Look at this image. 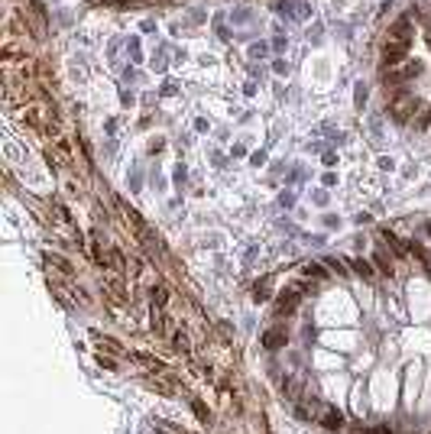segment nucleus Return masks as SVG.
I'll list each match as a JSON object with an SVG mask.
<instances>
[{"instance_id": "1a4fd4ad", "label": "nucleus", "mask_w": 431, "mask_h": 434, "mask_svg": "<svg viewBox=\"0 0 431 434\" xmlns=\"http://www.w3.org/2000/svg\"><path fill=\"white\" fill-rule=\"evenodd\" d=\"M321 424H324L327 431H340V428H344V415H340V411H334V408H327L324 418H321Z\"/></svg>"}, {"instance_id": "6e6552de", "label": "nucleus", "mask_w": 431, "mask_h": 434, "mask_svg": "<svg viewBox=\"0 0 431 434\" xmlns=\"http://www.w3.org/2000/svg\"><path fill=\"white\" fill-rule=\"evenodd\" d=\"M46 263H49V266H56V269H59L62 275H75L72 263H68L65 256H59V253H46Z\"/></svg>"}, {"instance_id": "f257e3e1", "label": "nucleus", "mask_w": 431, "mask_h": 434, "mask_svg": "<svg viewBox=\"0 0 431 434\" xmlns=\"http://www.w3.org/2000/svg\"><path fill=\"white\" fill-rule=\"evenodd\" d=\"M386 98H389V117L395 123H412V117L421 107V101L412 91H399V88H386Z\"/></svg>"}, {"instance_id": "7ed1b4c3", "label": "nucleus", "mask_w": 431, "mask_h": 434, "mask_svg": "<svg viewBox=\"0 0 431 434\" xmlns=\"http://www.w3.org/2000/svg\"><path fill=\"white\" fill-rule=\"evenodd\" d=\"M408 49H412V39H386L382 43V72L402 65L408 59Z\"/></svg>"}, {"instance_id": "9d476101", "label": "nucleus", "mask_w": 431, "mask_h": 434, "mask_svg": "<svg viewBox=\"0 0 431 434\" xmlns=\"http://www.w3.org/2000/svg\"><path fill=\"white\" fill-rule=\"evenodd\" d=\"M153 305H159V308H166V305H169V288H162V285H156V288H153Z\"/></svg>"}, {"instance_id": "39448f33", "label": "nucleus", "mask_w": 431, "mask_h": 434, "mask_svg": "<svg viewBox=\"0 0 431 434\" xmlns=\"http://www.w3.org/2000/svg\"><path fill=\"white\" fill-rule=\"evenodd\" d=\"M276 13H279V17H285V20H295V17H305L308 7L302 4V0H279Z\"/></svg>"}, {"instance_id": "aec40b11", "label": "nucleus", "mask_w": 431, "mask_h": 434, "mask_svg": "<svg viewBox=\"0 0 431 434\" xmlns=\"http://www.w3.org/2000/svg\"><path fill=\"white\" fill-rule=\"evenodd\" d=\"M250 162H253V165H256V169H259V165L266 162V153H253V156H250Z\"/></svg>"}, {"instance_id": "4468645a", "label": "nucleus", "mask_w": 431, "mask_h": 434, "mask_svg": "<svg viewBox=\"0 0 431 434\" xmlns=\"http://www.w3.org/2000/svg\"><path fill=\"white\" fill-rule=\"evenodd\" d=\"M172 343H175V350H179V353H188V337H185V334L175 330V334H172Z\"/></svg>"}, {"instance_id": "a211bd4d", "label": "nucleus", "mask_w": 431, "mask_h": 434, "mask_svg": "<svg viewBox=\"0 0 431 434\" xmlns=\"http://www.w3.org/2000/svg\"><path fill=\"white\" fill-rule=\"evenodd\" d=\"M101 347H107V350H114V353H117L120 343H117V340H111V337H101Z\"/></svg>"}, {"instance_id": "f3484780", "label": "nucleus", "mask_w": 431, "mask_h": 434, "mask_svg": "<svg viewBox=\"0 0 431 434\" xmlns=\"http://www.w3.org/2000/svg\"><path fill=\"white\" fill-rule=\"evenodd\" d=\"M195 405V411H198V418H201V421H211V415H208V408H204L201 402H191Z\"/></svg>"}, {"instance_id": "4be33fe9", "label": "nucleus", "mask_w": 431, "mask_h": 434, "mask_svg": "<svg viewBox=\"0 0 431 434\" xmlns=\"http://www.w3.org/2000/svg\"><path fill=\"white\" fill-rule=\"evenodd\" d=\"M98 363H101L104 369H114V366H117V363H114V360H107V356H98Z\"/></svg>"}, {"instance_id": "ddd939ff", "label": "nucleus", "mask_w": 431, "mask_h": 434, "mask_svg": "<svg viewBox=\"0 0 431 434\" xmlns=\"http://www.w3.org/2000/svg\"><path fill=\"white\" fill-rule=\"evenodd\" d=\"M302 275H308V279H311V275H314V279H324V269H321V263H305Z\"/></svg>"}, {"instance_id": "2eb2a0df", "label": "nucleus", "mask_w": 431, "mask_h": 434, "mask_svg": "<svg viewBox=\"0 0 431 434\" xmlns=\"http://www.w3.org/2000/svg\"><path fill=\"white\" fill-rule=\"evenodd\" d=\"M376 269L386 272V275H392V263H389V259L382 256V253H376Z\"/></svg>"}, {"instance_id": "20e7f679", "label": "nucleus", "mask_w": 431, "mask_h": 434, "mask_svg": "<svg viewBox=\"0 0 431 434\" xmlns=\"http://www.w3.org/2000/svg\"><path fill=\"white\" fill-rule=\"evenodd\" d=\"M298 298H302V288H289V292H279V301H276V314H292L298 308Z\"/></svg>"}, {"instance_id": "9b49d317", "label": "nucleus", "mask_w": 431, "mask_h": 434, "mask_svg": "<svg viewBox=\"0 0 431 434\" xmlns=\"http://www.w3.org/2000/svg\"><path fill=\"white\" fill-rule=\"evenodd\" d=\"M353 269H357V275H363V279H373V266L366 263V259H353Z\"/></svg>"}, {"instance_id": "f8f14e48", "label": "nucleus", "mask_w": 431, "mask_h": 434, "mask_svg": "<svg viewBox=\"0 0 431 434\" xmlns=\"http://www.w3.org/2000/svg\"><path fill=\"white\" fill-rule=\"evenodd\" d=\"M266 292H269V279H263V282H256V285H253V298H256V301H266V298H269Z\"/></svg>"}, {"instance_id": "412c9836", "label": "nucleus", "mask_w": 431, "mask_h": 434, "mask_svg": "<svg viewBox=\"0 0 431 434\" xmlns=\"http://www.w3.org/2000/svg\"><path fill=\"white\" fill-rule=\"evenodd\" d=\"M250 55H253V59H259V55H266V46H263V43H259V46H253V49H250Z\"/></svg>"}, {"instance_id": "423d86ee", "label": "nucleus", "mask_w": 431, "mask_h": 434, "mask_svg": "<svg viewBox=\"0 0 431 434\" xmlns=\"http://www.w3.org/2000/svg\"><path fill=\"white\" fill-rule=\"evenodd\" d=\"M285 340H289L285 327H269V330L263 334V347H266V350H279V347H285Z\"/></svg>"}, {"instance_id": "0eeeda50", "label": "nucleus", "mask_w": 431, "mask_h": 434, "mask_svg": "<svg viewBox=\"0 0 431 434\" xmlns=\"http://www.w3.org/2000/svg\"><path fill=\"white\" fill-rule=\"evenodd\" d=\"M412 127L418 130V133H421V130H428V127H431V104H421V107H418V114L412 117Z\"/></svg>"}, {"instance_id": "5701e85b", "label": "nucleus", "mask_w": 431, "mask_h": 434, "mask_svg": "<svg viewBox=\"0 0 431 434\" xmlns=\"http://www.w3.org/2000/svg\"><path fill=\"white\" fill-rule=\"evenodd\" d=\"M369 434H392V431H389V424H376V428L369 431Z\"/></svg>"}, {"instance_id": "dca6fc26", "label": "nucleus", "mask_w": 431, "mask_h": 434, "mask_svg": "<svg viewBox=\"0 0 431 434\" xmlns=\"http://www.w3.org/2000/svg\"><path fill=\"white\" fill-rule=\"evenodd\" d=\"M146 385H149V389H156V392H162V395H172V385H166L162 379H149Z\"/></svg>"}, {"instance_id": "f03ea898", "label": "nucleus", "mask_w": 431, "mask_h": 434, "mask_svg": "<svg viewBox=\"0 0 431 434\" xmlns=\"http://www.w3.org/2000/svg\"><path fill=\"white\" fill-rule=\"evenodd\" d=\"M418 75H425V62H421V59H405L402 65L382 72V85H386V88H399V85H405V81H415Z\"/></svg>"}, {"instance_id": "6ab92c4d", "label": "nucleus", "mask_w": 431, "mask_h": 434, "mask_svg": "<svg viewBox=\"0 0 431 434\" xmlns=\"http://www.w3.org/2000/svg\"><path fill=\"white\" fill-rule=\"evenodd\" d=\"M366 101V85H357V107H363Z\"/></svg>"}]
</instances>
